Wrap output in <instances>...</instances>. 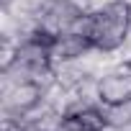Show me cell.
Segmentation results:
<instances>
[{
  "label": "cell",
  "instance_id": "277c9868",
  "mask_svg": "<svg viewBox=\"0 0 131 131\" xmlns=\"http://www.w3.org/2000/svg\"><path fill=\"white\" fill-rule=\"evenodd\" d=\"M103 116H105L108 123L128 128L131 126V98L123 100V103H116V105H103Z\"/></svg>",
  "mask_w": 131,
  "mask_h": 131
},
{
  "label": "cell",
  "instance_id": "5b68a950",
  "mask_svg": "<svg viewBox=\"0 0 131 131\" xmlns=\"http://www.w3.org/2000/svg\"><path fill=\"white\" fill-rule=\"evenodd\" d=\"M54 131H88V128H85V123H82L77 116H64V118L57 123Z\"/></svg>",
  "mask_w": 131,
  "mask_h": 131
},
{
  "label": "cell",
  "instance_id": "6da1fadb",
  "mask_svg": "<svg viewBox=\"0 0 131 131\" xmlns=\"http://www.w3.org/2000/svg\"><path fill=\"white\" fill-rule=\"evenodd\" d=\"M93 16L90 44L111 57H118L131 39V0H111Z\"/></svg>",
  "mask_w": 131,
  "mask_h": 131
},
{
  "label": "cell",
  "instance_id": "3957f363",
  "mask_svg": "<svg viewBox=\"0 0 131 131\" xmlns=\"http://www.w3.org/2000/svg\"><path fill=\"white\" fill-rule=\"evenodd\" d=\"M90 49H93V44H90L88 36H80V34L67 31V34H62V36L54 39V44H51V62H54V67H57V64L80 59Z\"/></svg>",
  "mask_w": 131,
  "mask_h": 131
},
{
  "label": "cell",
  "instance_id": "7a4b0ae2",
  "mask_svg": "<svg viewBox=\"0 0 131 131\" xmlns=\"http://www.w3.org/2000/svg\"><path fill=\"white\" fill-rule=\"evenodd\" d=\"M98 95L103 105H116L131 98V62L116 57L113 64L98 77Z\"/></svg>",
  "mask_w": 131,
  "mask_h": 131
}]
</instances>
